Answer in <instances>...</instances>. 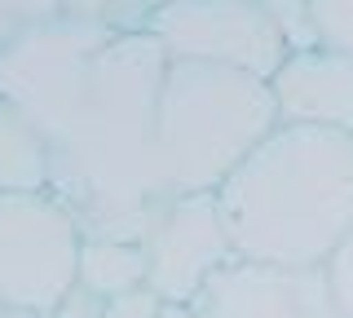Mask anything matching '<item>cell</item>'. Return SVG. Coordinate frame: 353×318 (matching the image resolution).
I'll return each instance as SVG.
<instances>
[{"label": "cell", "mask_w": 353, "mask_h": 318, "mask_svg": "<svg viewBox=\"0 0 353 318\" xmlns=\"http://www.w3.org/2000/svg\"><path fill=\"white\" fill-rule=\"evenodd\" d=\"M163 71L168 49L150 31L110 36L53 128L49 195L75 217L84 239L141 244L172 199L154 141Z\"/></svg>", "instance_id": "obj_1"}, {"label": "cell", "mask_w": 353, "mask_h": 318, "mask_svg": "<svg viewBox=\"0 0 353 318\" xmlns=\"http://www.w3.org/2000/svg\"><path fill=\"white\" fill-rule=\"evenodd\" d=\"M216 203L239 257L327 266L353 230V133L279 119L216 186Z\"/></svg>", "instance_id": "obj_2"}, {"label": "cell", "mask_w": 353, "mask_h": 318, "mask_svg": "<svg viewBox=\"0 0 353 318\" xmlns=\"http://www.w3.org/2000/svg\"><path fill=\"white\" fill-rule=\"evenodd\" d=\"M279 124L274 84L221 62L168 58L159 89V168L172 195L216 190Z\"/></svg>", "instance_id": "obj_3"}, {"label": "cell", "mask_w": 353, "mask_h": 318, "mask_svg": "<svg viewBox=\"0 0 353 318\" xmlns=\"http://www.w3.org/2000/svg\"><path fill=\"white\" fill-rule=\"evenodd\" d=\"M80 226L49 190H0V301L53 314L80 279Z\"/></svg>", "instance_id": "obj_4"}, {"label": "cell", "mask_w": 353, "mask_h": 318, "mask_svg": "<svg viewBox=\"0 0 353 318\" xmlns=\"http://www.w3.org/2000/svg\"><path fill=\"white\" fill-rule=\"evenodd\" d=\"M110 36L115 31L80 23L71 14H53L18 31L9 45H0V97L22 106L44 128V137H53Z\"/></svg>", "instance_id": "obj_5"}, {"label": "cell", "mask_w": 353, "mask_h": 318, "mask_svg": "<svg viewBox=\"0 0 353 318\" xmlns=\"http://www.w3.org/2000/svg\"><path fill=\"white\" fill-rule=\"evenodd\" d=\"M150 36L168 49V58L221 62L265 80L287 58V45L261 0H163Z\"/></svg>", "instance_id": "obj_6"}, {"label": "cell", "mask_w": 353, "mask_h": 318, "mask_svg": "<svg viewBox=\"0 0 353 318\" xmlns=\"http://www.w3.org/2000/svg\"><path fill=\"white\" fill-rule=\"evenodd\" d=\"M141 248H146V288H154L163 301L185 305L225 261L239 257L225 221H221L216 190L172 195L163 212L154 217L150 235L141 239Z\"/></svg>", "instance_id": "obj_7"}, {"label": "cell", "mask_w": 353, "mask_h": 318, "mask_svg": "<svg viewBox=\"0 0 353 318\" xmlns=\"http://www.w3.org/2000/svg\"><path fill=\"white\" fill-rule=\"evenodd\" d=\"M194 318H340L327 266L225 261L190 301Z\"/></svg>", "instance_id": "obj_8"}, {"label": "cell", "mask_w": 353, "mask_h": 318, "mask_svg": "<svg viewBox=\"0 0 353 318\" xmlns=\"http://www.w3.org/2000/svg\"><path fill=\"white\" fill-rule=\"evenodd\" d=\"M270 84L279 119L353 133V53H336L323 45L287 53Z\"/></svg>", "instance_id": "obj_9"}, {"label": "cell", "mask_w": 353, "mask_h": 318, "mask_svg": "<svg viewBox=\"0 0 353 318\" xmlns=\"http://www.w3.org/2000/svg\"><path fill=\"white\" fill-rule=\"evenodd\" d=\"M53 146L22 106L0 97V190H49Z\"/></svg>", "instance_id": "obj_10"}, {"label": "cell", "mask_w": 353, "mask_h": 318, "mask_svg": "<svg viewBox=\"0 0 353 318\" xmlns=\"http://www.w3.org/2000/svg\"><path fill=\"white\" fill-rule=\"evenodd\" d=\"M80 283L97 296H119L146 283V248L119 239H84L80 244Z\"/></svg>", "instance_id": "obj_11"}, {"label": "cell", "mask_w": 353, "mask_h": 318, "mask_svg": "<svg viewBox=\"0 0 353 318\" xmlns=\"http://www.w3.org/2000/svg\"><path fill=\"white\" fill-rule=\"evenodd\" d=\"M154 9H159V0H62V14L80 18V23H93V27H106L115 36L150 31Z\"/></svg>", "instance_id": "obj_12"}, {"label": "cell", "mask_w": 353, "mask_h": 318, "mask_svg": "<svg viewBox=\"0 0 353 318\" xmlns=\"http://www.w3.org/2000/svg\"><path fill=\"white\" fill-rule=\"evenodd\" d=\"M265 14L274 18L287 53H301V49H318V27H314V9L309 0H261Z\"/></svg>", "instance_id": "obj_13"}, {"label": "cell", "mask_w": 353, "mask_h": 318, "mask_svg": "<svg viewBox=\"0 0 353 318\" xmlns=\"http://www.w3.org/2000/svg\"><path fill=\"white\" fill-rule=\"evenodd\" d=\"M309 9H314L318 45L353 53V0H309Z\"/></svg>", "instance_id": "obj_14"}, {"label": "cell", "mask_w": 353, "mask_h": 318, "mask_svg": "<svg viewBox=\"0 0 353 318\" xmlns=\"http://www.w3.org/2000/svg\"><path fill=\"white\" fill-rule=\"evenodd\" d=\"M53 14H62V0H0V45H9L18 31L36 27Z\"/></svg>", "instance_id": "obj_15"}, {"label": "cell", "mask_w": 353, "mask_h": 318, "mask_svg": "<svg viewBox=\"0 0 353 318\" xmlns=\"http://www.w3.org/2000/svg\"><path fill=\"white\" fill-rule=\"evenodd\" d=\"M327 283H331V296H336L340 318H353V230L327 257Z\"/></svg>", "instance_id": "obj_16"}, {"label": "cell", "mask_w": 353, "mask_h": 318, "mask_svg": "<svg viewBox=\"0 0 353 318\" xmlns=\"http://www.w3.org/2000/svg\"><path fill=\"white\" fill-rule=\"evenodd\" d=\"M159 310H163V296L141 283V288H128L119 296H106L102 318H159Z\"/></svg>", "instance_id": "obj_17"}, {"label": "cell", "mask_w": 353, "mask_h": 318, "mask_svg": "<svg viewBox=\"0 0 353 318\" xmlns=\"http://www.w3.org/2000/svg\"><path fill=\"white\" fill-rule=\"evenodd\" d=\"M102 310H106V296H97L93 288H84V283L75 279L71 292H66L62 301L53 305L49 318H102Z\"/></svg>", "instance_id": "obj_18"}, {"label": "cell", "mask_w": 353, "mask_h": 318, "mask_svg": "<svg viewBox=\"0 0 353 318\" xmlns=\"http://www.w3.org/2000/svg\"><path fill=\"white\" fill-rule=\"evenodd\" d=\"M159 318H194V310H190V305H185V301H163Z\"/></svg>", "instance_id": "obj_19"}, {"label": "cell", "mask_w": 353, "mask_h": 318, "mask_svg": "<svg viewBox=\"0 0 353 318\" xmlns=\"http://www.w3.org/2000/svg\"><path fill=\"white\" fill-rule=\"evenodd\" d=\"M5 310H9V305H5V301H0V318H5Z\"/></svg>", "instance_id": "obj_20"}, {"label": "cell", "mask_w": 353, "mask_h": 318, "mask_svg": "<svg viewBox=\"0 0 353 318\" xmlns=\"http://www.w3.org/2000/svg\"><path fill=\"white\" fill-rule=\"evenodd\" d=\"M159 5H163V0H159Z\"/></svg>", "instance_id": "obj_21"}]
</instances>
